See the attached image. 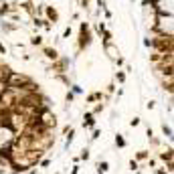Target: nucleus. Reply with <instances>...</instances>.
Here are the masks:
<instances>
[{"mask_svg":"<svg viewBox=\"0 0 174 174\" xmlns=\"http://www.w3.org/2000/svg\"><path fill=\"white\" fill-rule=\"evenodd\" d=\"M81 4H83V8H85V6L89 4V0H81Z\"/></svg>","mask_w":174,"mask_h":174,"instance_id":"f8f14e48","label":"nucleus"},{"mask_svg":"<svg viewBox=\"0 0 174 174\" xmlns=\"http://www.w3.org/2000/svg\"><path fill=\"white\" fill-rule=\"evenodd\" d=\"M47 16H49V18H51V20H53V22H55V20L59 18L57 10H55V8H51V6H49V8H47Z\"/></svg>","mask_w":174,"mask_h":174,"instance_id":"20e7f679","label":"nucleus"},{"mask_svg":"<svg viewBox=\"0 0 174 174\" xmlns=\"http://www.w3.org/2000/svg\"><path fill=\"white\" fill-rule=\"evenodd\" d=\"M152 45L158 49L160 53H172V34H162L152 39Z\"/></svg>","mask_w":174,"mask_h":174,"instance_id":"f257e3e1","label":"nucleus"},{"mask_svg":"<svg viewBox=\"0 0 174 174\" xmlns=\"http://www.w3.org/2000/svg\"><path fill=\"white\" fill-rule=\"evenodd\" d=\"M6 12H8V6L2 4V8H0V14H6Z\"/></svg>","mask_w":174,"mask_h":174,"instance_id":"1a4fd4ad","label":"nucleus"},{"mask_svg":"<svg viewBox=\"0 0 174 174\" xmlns=\"http://www.w3.org/2000/svg\"><path fill=\"white\" fill-rule=\"evenodd\" d=\"M85 126H93V116H91V113H87V116H85Z\"/></svg>","mask_w":174,"mask_h":174,"instance_id":"423d86ee","label":"nucleus"},{"mask_svg":"<svg viewBox=\"0 0 174 174\" xmlns=\"http://www.w3.org/2000/svg\"><path fill=\"white\" fill-rule=\"evenodd\" d=\"M146 156H148V152H138V156H136V158H138V160H144Z\"/></svg>","mask_w":174,"mask_h":174,"instance_id":"6e6552de","label":"nucleus"},{"mask_svg":"<svg viewBox=\"0 0 174 174\" xmlns=\"http://www.w3.org/2000/svg\"><path fill=\"white\" fill-rule=\"evenodd\" d=\"M91 43V33H89V24L83 22L79 26V49H85L87 45Z\"/></svg>","mask_w":174,"mask_h":174,"instance_id":"f03ea898","label":"nucleus"},{"mask_svg":"<svg viewBox=\"0 0 174 174\" xmlns=\"http://www.w3.org/2000/svg\"><path fill=\"white\" fill-rule=\"evenodd\" d=\"M33 45H41V37H34V39H33Z\"/></svg>","mask_w":174,"mask_h":174,"instance_id":"9d476101","label":"nucleus"},{"mask_svg":"<svg viewBox=\"0 0 174 174\" xmlns=\"http://www.w3.org/2000/svg\"><path fill=\"white\" fill-rule=\"evenodd\" d=\"M162 160H168V162H172V150L164 152V154H162Z\"/></svg>","mask_w":174,"mask_h":174,"instance_id":"39448f33","label":"nucleus"},{"mask_svg":"<svg viewBox=\"0 0 174 174\" xmlns=\"http://www.w3.org/2000/svg\"><path fill=\"white\" fill-rule=\"evenodd\" d=\"M0 53H6V49H4V45H0Z\"/></svg>","mask_w":174,"mask_h":174,"instance_id":"ddd939ff","label":"nucleus"},{"mask_svg":"<svg viewBox=\"0 0 174 174\" xmlns=\"http://www.w3.org/2000/svg\"><path fill=\"white\" fill-rule=\"evenodd\" d=\"M99 170H101V172H105V170H107V162H103V164L99 166Z\"/></svg>","mask_w":174,"mask_h":174,"instance_id":"9b49d317","label":"nucleus"},{"mask_svg":"<svg viewBox=\"0 0 174 174\" xmlns=\"http://www.w3.org/2000/svg\"><path fill=\"white\" fill-rule=\"evenodd\" d=\"M116 144H117V146H124L126 142H124V138H121V136H117V138H116Z\"/></svg>","mask_w":174,"mask_h":174,"instance_id":"0eeeda50","label":"nucleus"},{"mask_svg":"<svg viewBox=\"0 0 174 174\" xmlns=\"http://www.w3.org/2000/svg\"><path fill=\"white\" fill-rule=\"evenodd\" d=\"M45 55H47L49 59H53V61H55V59L59 57V53H57V51H55V49H49V47L45 49Z\"/></svg>","mask_w":174,"mask_h":174,"instance_id":"7ed1b4c3","label":"nucleus"}]
</instances>
